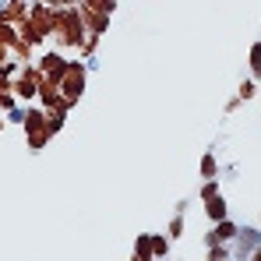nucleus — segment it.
<instances>
[{"mask_svg":"<svg viewBox=\"0 0 261 261\" xmlns=\"http://www.w3.org/2000/svg\"><path fill=\"white\" fill-rule=\"evenodd\" d=\"M173 212H180V216H187V198H180V201H176V205H173Z\"/></svg>","mask_w":261,"mask_h":261,"instance_id":"4be33fe9","label":"nucleus"},{"mask_svg":"<svg viewBox=\"0 0 261 261\" xmlns=\"http://www.w3.org/2000/svg\"><path fill=\"white\" fill-rule=\"evenodd\" d=\"M237 95H240V102H251V99L258 95V82H254V78H247L244 85L237 88Z\"/></svg>","mask_w":261,"mask_h":261,"instance_id":"f3484780","label":"nucleus"},{"mask_svg":"<svg viewBox=\"0 0 261 261\" xmlns=\"http://www.w3.org/2000/svg\"><path fill=\"white\" fill-rule=\"evenodd\" d=\"M4 127H7V120H4V117H0V130H4Z\"/></svg>","mask_w":261,"mask_h":261,"instance_id":"a878e982","label":"nucleus"},{"mask_svg":"<svg viewBox=\"0 0 261 261\" xmlns=\"http://www.w3.org/2000/svg\"><path fill=\"white\" fill-rule=\"evenodd\" d=\"M134 254H138V258H152V233H141V237L134 240Z\"/></svg>","mask_w":261,"mask_h":261,"instance_id":"ddd939ff","label":"nucleus"},{"mask_svg":"<svg viewBox=\"0 0 261 261\" xmlns=\"http://www.w3.org/2000/svg\"><path fill=\"white\" fill-rule=\"evenodd\" d=\"M25 113H29L25 106H14V110H7V113H4V120H7V124H18V127H21V124H25Z\"/></svg>","mask_w":261,"mask_h":261,"instance_id":"6ab92c4d","label":"nucleus"},{"mask_svg":"<svg viewBox=\"0 0 261 261\" xmlns=\"http://www.w3.org/2000/svg\"><path fill=\"white\" fill-rule=\"evenodd\" d=\"M222 261H240V258H233V254H229V258H222Z\"/></svg>","mask_w":261,"mask_h":261,"instance_id":"bb28decb","label":"nucleus"},{"mask_svg":"<svg viewBox=\"0 0 261 261\" xmlns=\"http://www.w3.org/2000/svg\"><path fill=\"white\" fill-rule=\"evenodd\" d=\"M254 247H261V229L258 226H240L237 237H233V244H229V254L240 258V261H247V254H251Z\"/></svg>","mask_w":261,"mask_h":261,"instance_id":"39448f33","label":"nucleus"},{"mask_svg":"<svg viewBox=\"0 0 261 261\" xmlns=\"http://www.w3.org/2000/svg\"><path fill=\"white\" fill-rule=\"evenodd\" d=\"M85 82H88L85 60H67V71H64V78H60L57 85H60V95H64L71 106H78V99L85 95Z\"/></svg>","mask_w":261,"mask_h":261,"instance_id":"f03ea898","label":"nucleus"},{"mask_svg":"<svg viewBox=\"0 0 261 261\" xmlns=\"http://www.w3.org/2000/svg\"><path fill=\"white\" fill-rule=\"evenodd\" d=\"M163 233H166L170 240H180V237H184V216H180V212H173V219H170V226H166Z\"/></svg>","mask_w":261,"mask_h":261,"instance_id":"4468645a","label":"nucleus"},{"mask_svg":"<svg viewBox=\"0 0 261 261\" xmlns=\"http://www.w3.org/2000/svg\"><path fill=\"white\" fill-rule=\"evenodd\" d=\"M219 159H216V148H208L205 155H201V180H219Z\"/></svg>","mask_w":261,"mask_h":261,"instance_id":"9b49d317","label":"nucleus"},{"mask_svg":"<svg viewBox=\"0 0 261 261\" xmlns=\"http://www.w3.org/2000/svg\"><path fill=\"white\" fill-rule=\"evenodd\" d=\"M46 120H49V110H43V106H32L29 113H25V134H46Z\"/></svg>","mask_w":261,"mask_h":261,"instance_id":"1a4fd4ad","label":"nucleus"},{"mask_svg":"<svg viewBox=\"0 0 261 261\" xmlns=\"http://www.w3.org/2000/svg\"><path fill=\"white\" fill-rule=\"evenodd\" d=\"M60 7H78V0H57Z\"/></svg>","mask_w":261,"mask_h":261,"instance_id":"b1692460","label":"nucleus"},{"mask_svg":"<svg viewBox=\"0 0 261 261\" xmlns=\"http://www.w3.org/2000/svg\"><path fill=\"white\" fill-rule=\"evenodd\" d=\"M39 4H46V7H60V4H57V0H39Z\"/></svg>","mask_w":261,"mask_h":261,"instance_id":"393cba45","label":"nucleus"},{"mask_svg":"<svg viewBox=\"0 0 261 261\" xmlns=\"http://www.w3.org/2000/svg\"><path fill=\"white\" fill-rule=\"evenodd\" d=\"M78 4H85L92 11H102V14H113L117 11V0H78Z\"/></svg>","mask_w":261,"mask_h":261,"instance_id":"dca6fc26","label":"nucleus"},{"mask_svg":"<svg viewBox=\"0 0 261 261\" xmlns=\"http://www.w3.org/2000/svg\"><path fill=\"white\" fill-rule=\"evenodd\" d=\"M247 261H261V247H254V251L247 254Z\"/></svg>","mask_w":261,"mask_h":261,"instance_id":"5701e85b","label":"nucleus"},{"mask_svg":"<svg viewBox=\"0 0 261 261\" xmlns=\"http://www.w3.org/2000/svg\"><path fill=\"white\" fill-rule=\"evenodd\" d=\"M25 21H29V25L36 29V36H39V39L46 43V39L53 36V21H57V7H46V4H39V0H36Z\"/></svg>","mask_w":261,"mask_h":261,"instance_id":"20e7f679","label":"nucleus"},{"mask_svg":"<svg viewBox=\"0 0 261 261\" xmlns=\"http://www.w3.org/2000/svg\"><path fill=\"white\" fill-rule=\"evenodd\" d=\"M170 247H173V240H170L166 233H152V258H155V261L170 258Z\"/></svg>","mask_w":261,"mask_h":261,"instance_id":"9d476101","label":"nucleus"},{"mask_svg":"<svg viewBox=\"0 0 261 261\" xmlns=\"http://www.w3.org/2000/svg\"><path fill=\"white\" fill-rule=\"evenodd\" d=\"M29 11H32L29 0H7V4H0V18L14 21V25H21V21L29 18Z\"/></svg>","mask_w":261,"mask_h":261,"instance_id":"6e6552de","label":"nucleus"},{"mask_svg":"<svg viewBox=\"0 0 261 261\" xmlns=\"http://www.w3.org/2000/svg\"><path fill=\"white\" fill-rule=\"evenodd\" d=\"M78 14H82V21H85L88 32H95V36H106V29H110V14H102V11H92L85 4H78Z\"/></svg>","mask_w":261,"mask_h":261,"instance_id":"0eeeda50","label":"nucleus"},{"mask_svg":"<svg viewBox=\"0 0 261 261\" xmlns=\"http://www.w3.org/2000/svg\"><path fill=\"white\" fill-rule=\"evenodd\" d=\"M11 57H14V49H11V43H4V39H0V64H7Z\"/></svg>","mask_w":261,"mask_h":261,"instance_id":"aec40b11","label":"nucleus"},{"mask_svg":"<svg viewBox=\"0 0 261 261\" xmlns=\"http://www.w3.org/2000/svg\"><path fill=\"white\" fill-rule=\"evenodd\" d=\"M67 60H71V57H64L60 49H46V53H39L36 67L43 71L46 82H60V78H64V71H67Z\"/></svg>","mask_w":261,"mask_h":261,"instance_id":"423d86ee","label":"nucleus"},{"mask_svg":"<svg viewBox=\"0 0 261 261\" xmlns=\"http://www.w3.org/2000/svg\"><path fill=\"white\" fill-rule=\"evenodd\" d=\"M247 64H251V78L261 82V39L251 46V57H247Z\"/></svg>","mask_w":261,"mask_h":261,"instance_id":"f8f14e48","label":"nucleus"},{"mask_svg":"<svg viewBox=\"0 0 261 261\" xmlns=\"http://www.w3.org/2000/svg\"><path fill=\"white\" fill-rule=\"evenodd\" d=\"M64 124H67V117H64V113H49V120H46V134H49V138H57V134L64 130Z\"/></svg>","mask_w":261,"mask_h":261,"instance_id":"2eb2a0df","label":"nucleus"},{"mask_svg":"<svg viewBox=\"0 0 261 261\" xmlns=\"http://www.w3.org/2000/svg\"><path fill=\"white\" fill-rule=\"evenodd\" d=\"M39 82H43V71L29 60V64H21V71L14 74V95H18V102L21 99H36L39 95Z\"/></svg>","mask_w":261,"mask_h":261,"instance_id":"7ed1b4c3","label":"nucleus"},{"mask_svg":"<svg viewBox=\"0 0 261 261\" xmlns=\"http://www.w3.org/2000/svg\"><path fill=\"white\" fill-rule=\"evenodd\" d=\"M229 258V244H216V247H205V261H222Z\"/></svg>","mask_w":261,"mask_h":261,"instance_id":"a211bd4d","label":"nucleus"},{"mask_svg":"<svg viewBox=\"0 0 261 261\" xmlns=\"http://www.w3.org/2000/svg\"><path fill=\"white\" fill-rule=\"evenodd\" d=\"M85 39H88V29H85V21H82V14H78V7H57L53 36H49L53 49H60V53H67V49L82 53Z\"/></svg>","mask_w":261,"mask_h":261,"instance_id":"f257e3e1","label":"nucleus"},{"mask_svg":"<svg viewBox=\"0 0 261 261\" xmlns=\"http://www.w3.org/2000/svg\"><path fill=\"white\" fill-rule=\"evenodd\" d=\"M237 106H240V95H233V99L226 102V113H237Z\"/></svg>","mask_w":261,"mask_h":261,"instance_id":"412c9836","label":"nucleus"}]
</instances>
